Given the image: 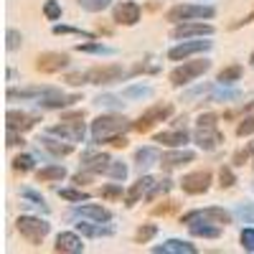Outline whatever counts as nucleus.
I'll return each instance as SVG.
<instances>
[{
    "label": "nucleus",
    "instance_id": "50",
    "mask_svg": "<svg viewBox=\"0 0 254 254\" xmlns=\"http://www.w3.org/2000/svg\"><path fill=\"white\" fill-rule=\"evenodd\" d=\"M44 15H46V20H59L61 18L59 0H46V3H44Z\"/></svg>",
    "mask_w": 254,
    "mask_h": 254
},
{
    "label": "nucleus",
    "instance_id": "35",
    "mask_svg": "<svg viewBox=\"0 0 254 254\" xmlns=\"http://www.w3.org/2000/svg\"><path fill=\"white\" fill-rule=\"evenodd\" d=\"M20 198L31 201L28 206H38V208H41V214H49V203H46V198L41 196L38 190H33V188H20Z\"/></svg>",
    "mask_w": 254,
    "mask_h": 254
},
{
    "label": "nucleus",
    "instance_id": "23",
    "mask_svg": "<svg viewBox=\"0 0 254 254\" xmlns=\"http://www.w3.org/2000/svg\"><path fill=\"white\" fill-rule=\"evenodd\" d=\"M190 137H193V135H190L186 127H173V130L158 132V135H155V142H160V145H165V147H186Z\"/></svg>",
    "mask_w": 254,
    "mask_h": 254
},
{
    "label": "nucleus",
    "instance_id": "36",
    "mask_svg": "<svg viewBox=\"0 0 254 254\" xmlns=\"http://www.w3.org/2000/svg\"><path fill=\"white\" fill-rule=\"evenodd\" d=\"M171 188H173V181L171 178H160V181H155V186L150 188V193H147L145 198L147 201H155L160 196H168V193H171Z\"/></svg>",
    "mask_w": 254,
    "mask_h": 254
},
{
    "label": "nucleus",
    "instance_id": "19",
    "mask_svg": "<svg viewBox=\"0 0 254 254\" xmlns=\"http://www.w3.org/2000/svg\"><path fill=\"white\" fill-rule=\"evenodd\" d=\"M36 122H41V117L23 112V110H8V115H5V127L8 130H18V132L31 130V127H36Z\"/></svg>",
    "mask_w": 254,
    "mask_h": 254
},
{
    "label": "nucleus",
    "instance_id": "28",
    "mask_svg": "<svg viewBox=\"0 0 254 254\" xmlns=\"http://www.w3.org/2000/svg\"><path fill=\"white\" fill-rule=\"evenodd\" d=\"M188 231H190V237H203V239H219V237H221V226L206 224V221L188 224Z\"/></svg>",
    "mask_w": 254,
    "mask_h": 254
},
{
    "label": "nucleus",
    "instance_id": "26",
    "mask_svg": "<svg viewBox=\"0 0 254 254\" xmlns=\"http://www.w3.org/2000/svg\"><path fill=\"white\" fill-rule=\"evenodd\" d=\"M155 254H196V244L183 242V239H165L163 244L153 247Z\"/></svg>",
    "mask_w": 254,
    "mask_h": 254
},
{
    "label": "nucleus",
    "instance_id": "48",
    "mask_svg": "<svg viewBox=\"0 0 254 254\" xmlns=\"http://www.w3.org/2000/svg\"><path fill=\"white\" fill-rule=\"evenodd\" d=\"M20 44H23V33L15 31V28H8L5 31V49L15 51V49H20Z\"/></svg>",
    "mask_w": 254,
    "mask_h": 254
},
{
    "label": "nucleus",
    "instance_id": "54",
    "mask_svg": "<svg viewBox=\"0 0 254 254\" xmlns=\"http://www.w3.org/2000/svg\"><path fill=\"white\" fill-rule=\"evenodd\" d=\"M173 208H176V203H171V201H165L163 206H155V208H153V214H155V216H160V214L165 216V214H171Z\"/></svg>",
    "mask_w": 254,
    "mask_h": 254
},
{
    "label": "nucleus",
    "instance_id": "25",
    "mask_svg": "<svg viewBox=\"0 0 254 254\" xmlns=\"http://www.w3.org/2000/svg\"><path fill=\"white\" fill-rule=\"evenodd\" d=\"M76 231L81 237H89V239H99V237H112L115 229L112 226H104L102 221H89V219H81L76 224Z\"/></svg>",
    "mask_w": 254,
    "mask_h": 254
},
{
    "label": "nucleus",
    "instance_id": "20",
    "mask_svg": "<svg viewBox=\"0 0 254 254\" xmlns=\"http://www.w3.org/2000/svg\"><path fill=\"white\" fill-rule=\"evenodd\" d=\"M155 186V178L153 176H147V173H142L132 186H130V190L125 193V206H135V203H140V198H145L147 193H150V188Z\"/></svg>",
    "mask_w": 254,
    "mask_h": 254
},
{
    "label": "nucleus",
    "instance_id": "10",
    "mask_svg": "<svg viewBox=\"0 0 254 254\" xmlns=\"http://www.w3.org/2000/svg\"><path fill=\"white\" fill-rule=\"evenodd\" d=\"M211 171H193V173H186L181 178V188H183V193L188 196H201L206 193V190L211 188Z\"/></svg>",
    "mask_w": 254,
    "mask_h": 254
},
{
    "label": "nucleus",
    "instance_id": "43",
    "mask_svg": "<svg viewBox=\"0 0 254 254\" xmlns=\"http://www.w3.org/2000/svg\"><path fill=\"white\" fill-rule=\"evenodd\" d=\"M211 84H198V87H193V89H188V92H183V97H181V102H193V99H198V97H208L211 94Z\"/></svg>",
    "mask_w": 254,
    "mask_h": 254
},
{
    "label": "nucleus",
    "instance_id": "58",
    "mask_svg": "<svg viewBox=\"0 0 254 254\" xmlns=\"http://www.w3.org/2000/svg\"><path fill=\"white\" fill-rule=\"evenodd\" d=\"M5 76H8V81H10V79L15 76V69H13V66H8V71H5Z\"/></svg>",
    "mask_w": 254,
    "mask_h": 254
},
{
    "label": "nucleus",
    "instance_id": "34",
    "mask_svg": "<svg viewBox=\"0 0 254 254\" xmlns=\"http://www.w3.org/2000/svg\"><path fill=\"white\" fill-rule=\"evenodd\" d=\"M94 104H97V107H102V110H112V112H120L125 107L122 97H117V94H99L94 99Z\"/></svg>",
    "mask_w": 254,
    "mask_h": 254
},
{
    "label": "nucleus",
    "instance_id": "51",
    "mask_svg": "<svg viewBox=\"0 0 254 254\" xmlns=\"http://www.w3.org/2000/svg\"><path fill=\"white\" fill-rule=\"evenodd\" d=\"M239 244L244 252H254V229H242V234H239Z\"/></svg>",
    "mask_w": 254,
    "mask_h": 254
},
{
    "label": "nucleus",
    "instance_id": "40",
    "mask_svg": "<svg viewBox=\"0 0 254 254\" xmlns=\"http://www.w3.org/2000/svg\"><path fill=\"white\" fill-rule=\"evenodd\" d=\"M36 155H18V158H13V171H20V173H31L33 171V165H36Z\"/></svg>",
    "mask_w": 254,
    "mask_h": 254
},
{
    "label": "nucleus",
    "instance_id": "21",
    "mask_svg": "<svg viewBox=\"0 0 254 254\" xmlns=\"http://www.w3.org/2000/svg\"><path fill=\"white\" fill-rule=\"evenodd\" d=\"M54 249L61 252V254H81L84 252V242L79 237V231H61V234L56 237Z\"/></svg>",
    "mask_w": 254,
    "mask_h": 254
},
{
    "label": "nucleus",
    "instance_id": "15",
    "mask_svg": "<svg viewBox=\"0 0 254 254\" xmlns=\"http://www.w3.org/2000/svg\"><path fill=\"white\" fill-rule=\"evenodd\" d=\"M193 160H196V153L193 150H186V147H171L168 153H163L160 168H163L165 173H171V171H178V168L193 163Z\"/></svg>",
    "mask_w": 254,
    "mask_h": 254
},
{
    "label": "nucleus",
    "instance_id": "6",
    "mask_svg": "<svg viewBox=\"0 0 254 254\" xmlns=\"http://www.w3.org/2000/svg\"><path fill=\"white\" fill-rule=\"evenodd\" d=\"M15 229L20 231V237H23L26 242H31L36 247V244H41V242L49 237L51 224L46 219H41V216H18Z\"/></svg>",
    "mask_w": 254,
    "mask_h": 254
},
{
    "label": "nucleus",
    "instance_id": "3",
    "mask_svg": "<svg viewBox=\"0 0 254 254\" xmlns=\"http://www.w3.org/2000/svg\"><path fill=\"white\" fill-rule=\"evenodd\" d=\"M208 69H211V59H196V61L186 59L181 66H176L171 71V84L173 87H188V84H193L198 76H203Z\"/></svg>",
    "mask_w": 254,
    "mask_h": 254
},
{
    "label": "nucleus",
    "instance_id": "13",
    "mask_svg": "<svg viewBox=\"0 0 254 254\" xmlns=\"http://www.w3.org/2000/svg\"><path fill=\"white\" fill-rule=\"evenodd\" d=\"M140 15H142V8L132 0H122L112 8V20L117 26H137L140 23Z\"/></svg>",
    "mask_w": 254,
    "mask_h": 254
},
{
    "label": "nucleus",
    "instance_id": "16",
    "mask_svg": "<svg viewBox=\"0 0 254 254\" xmlns=\"http://www.w3.org/2000/svg\"><path fill=\"white\" fill-rule=\"evenodd\" d=\"M69 56L66 54H59V51H46V54H41L36 59V69L41 74H59L61 69H66L69 66Z\"/></svg>",
    "mask_w": 254,
    "mask_h": 254
},
{
    "label": "nucleus",
    "instance_id": "42",
    "mask_svg": "<svg viewBox=\"0 0 254 254\" xmlns=\"http://www.w3.org/2000/svg\"><path fill=\"white\" fill-rule=\"evenodd\" d=\"M76 3H79V8L89 10V13H102L112 5V0H76Z\"/></svg>",
    "mask_w": 254,
    "mask_h": 254
},
{
    "label": "nucleus",
    "instance_id": "8",
    "mask_svg": "<svg viewBox=\"0 0 254 254\" xmlns=\"http://www.w3.org/2000/svg\"><path fill=\"white\" fill-rule=\"evenodd\" d=\"M211 41H203V38H188V41H181L178 46H173L171 51H168V59L171 61H186L190 56H196V54H206L211 51Z\"/></svg>",
    "mask_w": 254,
    "mask_h": 254
},
{
    "label": "nucleus",
    "instance_id": "55",
    "mask_svg": "<svg viewBox=\"0 0 254 254\" xmlns=\"http://www.w3.org/2000/svg\"><path fill=\"white\" fill-rule=\"evenodd\" d=\"M107 145H112V147H125V145H127V137H125V132H122V135H112V137L107 140Z\"/></svg>",
    "mask_w": 254,
    "mask_h": 254
},
{
    "label": "nucleus",
    "instance_id": "47",
    "mask_svg": "<svg viewBox=\"0 0 254 254\" xmlns=\"http://www.w3.org/2000/svg\"><path fill=\"white\" fill-rule=\"evenodd\" d=\"M234 183H237L234 168H231V165H221V171H219V186L221 188H231Z\"/></svg>",
    "mask_w": 254,
    "mask_h": 254
},
{
    "label": "nucleus",
    "instance_id": "9",
    "mask_svg": "<svg viewBox=\"0 0 254 254\" xmlns=\"http://www.w3.org/2000/svg\"><path fill=\"white\" fill-rule=\"evenodd\" d=\"M214 26L208 23H198V20H183L176 23V28L171 31V38L176 41H188V38H203V36H214Z\"/></svg>",
    "mask_w": 254,
    "mask_h": 254
},
{
    "label": "nucleus",
    "instance_id": "14",
    "mask_svg": "<svg viewBox=\"0 0 254 254\" xmlns=\"http://www.w3.org/2000/svg\"><path fill=\"white\" fill-rule=\"evenodd\" d=\"M74 102H81V94H64L61 89H51L49 94H44L41 99H36V104L41 110H66Z\"/></svg>",
    "mask_w": 254,
    "mask_h": 254
},
{
    "label": "nucleus",
    "instance_id": "27",
    "mask_svg": "<svg viewBox=\"0 0 254 254\" xmlns=\"http://www.w3.org/2000/svg\"><path fill=\"white\" fill-rule=\"evenodd\" d=\"M239 99H242V89H237L234 84H219L208 94V102H214V104H229V102H239Z\"/></svg>",
    "mask_w": 254,
    "mask_h": 254
},
{
    "label": "nucleus",
    "instance_id": "2",
    "mask_svg": "<svg viewBox=\"0 0 254 254\" xmlns=\"http://www.w3.org/2000/svg\"><path fill=\"white\" fill-rule=\"evenodd\" d=\"M127 130H135V122H130L127 117H120V115H99L92 122V145H102V142H107L112 135H122Z\"/></svg>",
    "mask_w": 254,
    "mask_h": 254
},
{
    "label": "nucleus",
    "instance_id": "7",
    "mask_svg": "<svg viewBox=\"0 0 254 254\" xmlns=\"http://www.w3.org/2000/svg\"><path fill=\"white\" fill-rule=\"evenodd\" d=\"M171 115H173V104H171V102H165V104H153L150 110H145V112L135 120V130H137V132H150L155 125L165 122Z\"/></svg>",
    "mask_w": 254,
    "mask_h": 254
},
{
    "label": "nucleus",
    "instance_id": "5",
    "mask_svg": "<svg viewBox=\"0 0 254 254\" xmlns=\"http://www.w3.org/2000/svg\"><path fill=\"white\" fill-rule=\"evenodd\" d=\"M216 15L214 5H193V3H183V5H173L165 13V20L171 23H183V20H211Z\"/></svg>",
    "mask_w": 254,
    "mask_h": 254
},
{
    "label": "nucleus",
    "instance_id": "12",
    "mask_svg": "<svg viewBox=\"0 0 254 254\" xmlns=\"http://www.w3.org/2000/svg\"><path fill=\"white\" fill-rule=\"evenodd\" d=\"M71 219H89V221H102V224H110L112 221V211L110 208H104L99 203H79L71 208Z\"/></svg>",
    "mask_w": 254,
    "mask_h": 254
},
{
    "label": "nucleus",
    "instance_id": "31",
    "mask_svg": "<svg viewBox=\"0 0 254 254\" xmlns=\"http://www.w3.org/2000/svg\"><path fill=\"white\" fill-rule=\"evenodd\" d=\"M38 181H44V183H51V181H64L66 178V168L59 165V163H51L46 168H41V171L36 173Z\"/></svg>",
    "mask_w": 254,
    "mask_h": 254
},
{
    "label": "nucleus",
    "instance_id": "53",
    "mask_svg": "<svg viewBox=\"0 0 254 254\" xmlns=\"http://www.w3.org/2000/svg\"><path fill=\"white\" fill-rule=\"evenodd\" d=\"M216 122H219V117H216L214 112H206V115H198V122H196V125H198V127H214Z\"/></svg>",
    "mask_w": 254,
    "mask_h": 254
},
{
    "label": "nucleus",
    "instance_id": "33",
    "mask_svg": "<svg viewBox=\"0 0 254 254\" xmlns=\"http://www.w3.org/2000/svg\"><path fill=\"white\" fill-rule=\"evenodd\" d=\"M242 74H244V69L239 66V64H231V66H226L216 74V81L219 84H237L242 79Z\"/></svg>",
    "mask_w": 254,
    "mask_h": 254
},
{
    "label": "nucleus",
    "instance_id": "41",
    "mask_svg": "<svg viewBox=\"0 0 254 254\" xmlns=\"http://www.w3.org/2000/svg\"><path fill=\"white\" fill-rule=\"evenodd\" d=\"M234 216L244 224H254V203H237L234 206Z\"/></svg>",
    "mask_w": 254,
    "mask_h": 254
},
{
    "label": "nucleus",
    "instance_id": "44",
    "mask_svg": "<svg viewBox=\"0 0 254 254\" xmlns=\"http://www.w3.org/2000/svg\"><path fill=\"white\" fill-rule=\"evenodd\" d=\"M99 196H102V198H107V201L122 198V196H125V193H122V183H120V181H115V183H107V186H102Z\"/></svg>",
    "mask_w": 254,
    "mask_h": 254
},
{
    "label": "nucleus",
    "instance_id": "39",
    "mask_svg": "<svg viewBox=\"0 0 254 254\" xmlns=\"http://www.w3.org/2000/svg\"><path fill=\"white\" fill-rule=\"evenodd\" d=\"M107 178H110V181L125 183V181H127V165H125L122 160H112L110 168H107Z\"/></svg>",
    "mask_w": 254,
    "mask_h": 254
},
{
    "label": "nucleus",
    "instance_id": "37",
    "mask_svg": "<svg viewBox=\"0 0 254 254\" xmlns=\"http://www.w3.org/2000/svg\"><path fill=\"white\" fill-rule=\"evenodd\" d=\"M51 31H54L56 36H79V38H84V41H97L94 33L81 31V28H71V26H54Z\"/></svg>",
    "mask_w": 254,
    "mask_h": 254
},
{
    "label": "nucleus",
    "instance_id": "49",
    "mask_svg": "<svg viewBox=\"0 0 254 254\" xmlns=\"http://www.w3.org/2000/svg\"><path fill=\"white\" fill-rule=\"evenodd\" d=\"M252 155H254V142H249L247 147H242V150H237L231 155V165H244V163H249Z\"/></svg>",
    "mask_w": 254,
    "mask_h": 254
},
{
    "label": "nucleus",
    "instance_id": "4",
    "mask_svg": "<svg viewBox=\"0 0 254 254\" xmlns=\"http://www.w3.org/2000/svg\"><path fill=\"white\" fill-rule=\"evenodd\" d=\"M234 219V211H226L224 206H206V208H193L188 214L181 216V224H193V221H206V224H216L226 226Z\"/></svg>",
    "mask_w": 254,
    "mask_h": 254
},
{
    "label": "nucleus",
    "instance_id": "52",
    "mask_svg": "<svg viewBox=\"0 0 254 254\" xmlns=\"http://www.w3.org/2000/svg\"><path fill=\"white\" fill-rule=\"evenodd\" d=\"M5 145H8V147L23 145V132H18V130H8V135H5Z\"/></svg>",
    "mask_w": 254,
    "mask_h": 254
},
{
    "label": "nucleus",
    "instance_id": "24",
    "mask_svg": "<svg viewBox=\"0 0 254 254\" xmlns=\"http://www.w3.org/2000/svg\"><path fill=\"white\" fill-rule=\"evenodd\" d=\"M160 158L163 155H160L158 147H153V145L140 147V150L135 153V168H137V173H147L155 163H160Z\"/></svg>",
    "mask_w": 254,
    "mask_h": 254
},
{
    "label": "nucleus",
    "instance_id": "17",
    "mask_svg": "<svg viewBox=\"0 0 254 254\" xmlns=\"http://www.w3.org/2000/svg\"><path fill=\"white\" fill-rule=\"evenodd\" d=\"M193 142L201 147V150L211 153V150H216V147L224 142V135H221V130H219L216 125H214V127H196Z\"/></svg>",
    "mask_w": 254,
    "mask_h": 254
},
{
    "label": "nucleus",
    "instance_id": "32",
    "mask_svg": "<svg viewBox=\"0 0 254 254\" xmlns=\"http://www.w3.org/2000/svg\"><path fill=\"white\" fill-rule=\"evenodd\" d=\"M153 94H155V89L147 87V84H130V87L122 89L125 99H150Z\"/></svg>",
    "mask_w": 254,
    "mask_h": 254
},
{
    "label": "nucleus",
    "instance_id": "45",
    "mask_svg": "<svg viewBox=\"0 0 254 254\" xmlns=\"http://www.w3.org/2000/svg\"><path fill=\"white\" fill-rule=\"evenodd\" d=\"M155 234H158V226H155V224H142V226L137 229V234H135V242H137V244H147Z\"/></svg>",
    "mask_w": 254,
    "mask_h": 254
},
{
    "label": "nucleus",
    "instance_id": "11",
    "mask_svg": "<svg viewBox=\"0 0 254 254\" xmlns=\"http://www.w3.org/2000/svg\"><path fill=\"white\" fill-rule=\"evenodd\" d=\"M49 132L61 137V140H66V142H84V140H87V127H84V120L81 122L61 120V125L49 127Z\"/></svg>",
    "mask_w": 254,
    "mask_h": 254
},
{
    "label": "nucleus",
    "instance_id": "59",
    "mask_svg": "<svg viewBox=\"0 0 254 254\" xmlns=\"http://www.w3.org/2000/svg\"><path fill=\"white\" fill-rule=\"evenodd\" d=\"M252 66H254V54H252Z\"/></svg>",
    "mask_w": 254,
    "mask_h": 254
},
{
    "label": "nucleus",
    "instance_id": "18",
    "mask_svg": "<svg viewBox=\"0 0 254 254\" xmlns=\"http://www.w3.org/2000/svg\"><path fill=\"white\" fill-rule=\"evenodd\" d=\"M110 163H112V158L107 153H97V150H84L81 153V168H84V171H89L92 176H99V173L107 176Z\"/></svg>",
    "mask_w": 254,
    "mask_h": 254
},
{
    "label": "nucleus",
    "instance_id": "29",
    "mask_svg": "<svg viewBox=\"0 0 254 254\" xmlns=\"http://www.w3.org/2000/svg\"><path fill=\"white\" fill-rule=\"evenodd\" d=\"M54 87H26V89H8V99H41L44 94H49Z\"/></svg>",
    "mask_w": 254,
    "mask_h": 254
},
{
    "label": "nucleus",
    "instance_id": "30",
    "mask_svg": "<svg viewBox=\"0 0 254 254\" xmlns=\"http://www.w3.org/2000/svg\"><path fill=\"white\" fill-rule=\"evenodd\" d=\"M79 54H94V56H117V49L115 46H107V44H99V41H89V44H79L76 46Z\"/></svg>",
    "mask_w": 254,
    "mask_h": 254
},
{
    "label": "nucleus",
    "instance_id": "57",
    "mask_svg": "<svg viewBox=\"0 0 254 254\" xmlns=\"http://www.w3.org/2000/svg\"><path fill=\"white\" fill-rule=\"evenodd\" d=\"M252 20H254V10H252V13H247L244 18H239V20H237V23H231V28H242V26H247V23H252Z\"/></svg>",
    "mask_w": 254,
    "mask_h": 254
},
{
    "label": "nucleus",
    "instance_id": "56",
    "mask_svg": "<svg viewBox=\"0 0 254 254\" xmlns=\"http://www.w3.org/2000/svg\"><path fill=\"white\" fill-rule=\"evenodd\" d=\"M61 120H71V122H81V120H84V110H79V112H64V115H61Z\"/></svg>",
    "mask_w": 254,
    "mask_h": 254
},
{
    "label": "nucleus",
    "instance_id": "46",
    "mask_svg": "<svg viewBox=\"0 0 254 254\" xmlns=\"http://www.w3.org/2000/svg\"><path fill=\"white\" fill-rule=\"evenodd\" d=\"M252 132H254V107H252V112L244 115L242 122L237 125V135H239V137H247V135H252Z\"/></svg>",
    "mask_w": 254,
    "mask_h": 254
},
{
    "label": "nucleus",
    "instance_id": "22",
    "mask_svg": "<svg viewBox=\"0 0 254 254\" xmlns=\"http://www.w3.org/2000/svg\"><path fill=\"white\" fill-rule=\"evenodd\" d=\"M38 145L46 147L54 158H66V155L74 150V142H66V140H61V137H56V135H51V132L41 135V137H38Z\"/></svg>",
    "mask_w": 254,
    "mask_h": 254
},
{
    "label": "nucleus",
    "instance_id": "1",
    "mask_svg": "<svg viewBox=\"0 0 254 254\" xmlns=\"http://www.w3.org/2000/svg\"><path fill=\"white\" fill-rule=\"evenodd\" d=\"M127 74L120 64H107V66H94V69H87V71H74V74H66V84L71 87H84V84H97V87H110V84H117L122 79H127Z\"/></svg>",
    "mask_w": 254,
    "mask_h": 254
},
{
    "label": "nucleus",
    "instance_id": "38",
    "mask_svg": "<svg viewBox=\"0 0 254 254\" xmlns=\"http://www.w3.org/2000/svg\"><path fill=\"white\" fill-rule=\"evenodd\" d=\"M56 193L61 198H66L71 203H84V201H89V193L87 190H76V188H56Z\"/></svg>",
    "mask_w": 254,
    "mask_h": 254
}]
</instances>
